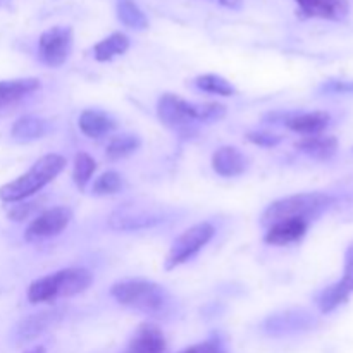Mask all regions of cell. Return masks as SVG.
Masks as SVG:
<instances>
[{"mask_svg":"<svg viewBox=\"0 0 353 353\" xmlns=\"http://www.w3.org/2000/svg\"><path fill=\"white\" fill-rule=\"evenodd\" d=\"M157 114L162 124L172 130H190L193 123H214L226 116V107L223 103H193L165 93L159 99Z\"/></svg>","mask_w":353,"mask_h":353,"instance_id":"6da1fadb","label":"cell"},{"mask_svg":"<svg viewBox=\"0 0 353 353\" xmlns=\"http://www.w3.org/2000/svg\"><path fill=\"white\" fill-rule=\"evenodd\" d=\"M65 168V159L57 154H48L38 159L33 168L21 174L14 181L7 183L0 188V200L7 203H17L26 200L28 196L40 192L43 186L54 181Z\"/></svg>","mask_w":353,"mask_h":353,"instance_id":"7a4b0ae2","label":"cell"},{"mask_svg":"<svg viewBox=\"0 0 353 353\" xmlns=\"http://www.w3.org/2000/svg\"><path fill=\"white\" fill-rule=\"evenodd\" d=\"M93 276L85 268H69L37 279L28 288V300L31 303L54 302L57 299H68L90 288Z\"/></svg>","mask_w":353,"mask_h":353,"instance_id":"3957f363","label":"cell"},{"mask_svg":"<svg viewBox=\"0 0 353 353\" xmlns=\"http://www.w3.org/2000/svg\"><path fill=\"white\" fill-rule=\"evenodd\" d=\"M331 205H333V196L326 195V193H296V195L272 202L262 214L261 224L269 228L271 224L286 219H305L310 223Z\"/></svg>","mask_w":353,"mask_h":353,"instance_id":"277c9868","label":"cell"},{"mask_svg":"<svg viewBox=\"0 0 353 353\" xmlns=\"http://www.w3.org/2000/svg\"><path fill=\"white\" fill-rule=\"evenodd\" d=\"M110 295L121 305L141 310L147 314H157L165 309L169 302V295L161 285L143 279H130L121 281L110 288Z\"/></svg>","mask_w":353,"mask_h":353,"instance_id":"5b68a950","label":"cell"},{"mask_svg":"<svg viewBox=\"0 0 353 353\" xmlns=\"http://www.w3.org/2000/svg\"><path fill=\"white\" fill-rule=\"evenodd\" d=\"M214 226L209 223H200L195 226L188 228L178 240L172 243L171 250H169L168 257H165L164 268L168 271H172L178 265L185 264L195 254H199L214 236Z\"/></svg>","mask_w":353,"mask_h":353,"instance_id":"8992f818","label":"cell"},{"mask_svg":"<svg viewBox=\"0 0 353 353\" xmlns=\"http://www.w3.org/2000/svg\"><path fill=\"white\" fill-rule=\"evenodd\" d=\"M41 61L50 68H59L68 61L72 50V30L68 26H54L41 33L38 40Z\"/></svg>","mask_w":353,"mask_h":353,"instance_id":"52a82bcc","label":"cell"},{"mask_svg":"<svg viewBox=\"0 0 353 353\" xmlns=\"http://www.w3.org/2000/svg\"><path fill=\"white\" fill-rule=\"evenodd\" d=\"M353 295V243L345 252V268L343 278L336 285L327 286L326 290L321 292L317 296V305L321 312L330 314L336 310L338 307L348 302V299Z\"/></svg>","mask_w":353,"mask_h":353,"instance_id":"ba28073f","label":"cell"},{"mask_svg":"<svg viewBox=\"0 0 353 353\" xmlns=\"http://www.w3.org/2000/svg\"><path fill=\"white\" fill-rule=\"evenodd\" d=\"M72 219V212L68 207H54L50 210H45L43 214L34 217L31 224L28 226L24 238L28 241L45 240L61 234L65 228L69 226Z\"/></svg>","mask_w":353,"mask_h":353,"instance_id":"9c48e42d","label":"cell"},{"mask_svg":"<svg viewBox=\"0 0 353 353\" xmlns=\"http://www.w3.org/2000/svg\"><path fill=\"white\" fill-rule=\"evenodd\" d=\"M62 317H64V309L41 310V312L31 314V316L24 317V319L19 321V324L14 327V333H12L14 343L24 345L37 340L38 336L47 333L50 327H54Z\"/></svg>","mask_w":353,"mask_h":353,"instance_id":"30bf717a","label":"cell"},{"mask_svg":"<svg viewBox=\"0 0 353 353\" xmlns=\"http://www.w3.org/2000/svg\"><path fill=\"white\" fill-rule=\"evenodd\" d=\"M309 221L305 219H286L279 221V223L271 224L268 228L264 241L274 247H285V245L296 243L305 236L307 230H309Z\"/></svg>","mask_w":353,"mask_h":353,"instance_id":"8fae6325","label":"cell"},{"mask_svg":"<svg viewBox=\"0 0 353 353\" xmlns=\"http://www.w3.org/2000/svg\"><path fill=\"white\" fill-rule=\"evenodd\" d=\"M124 353H165V336L159 326L145 323L138 326Z\"/></svg>","mask_w":353,"mask_h":353,"instance_id":"7c38bea8","label":"cell"},{"mask_svg":"<svg viewBox=\"0 0 353 353\" xmlns=\"http://www.w3.org/2000/svg\"><path fill=\"white\" fill-rule=\"evenodd\" d=\"M212 168L223 178H236L248 168V161L236 147H221L212 155Z\"/></svg>","mask_w":353,"mask_h":353,"instance_id":"4fadbf2b","label":"cell"},{"mask_svg":"<svg viewBox=\"0 0 353 353\" xmlns=\"http://www.w3.org/2000/svg\"><path fill=\"white\" fill-rule=\"evenodd\" d=\"M300 10L307 17H321V19L341 21L348 16L347 0H295Z\"/></svg>","mask_w":353,"mask_h":353,"instance_id":"5bb4252c","label":"cell"},{"mask_svg":"<svg viewBox=\"0 0 353 353\" xmlns=\"http://www.w3.org/2000/svg\"><path fill=\"white\" fill-rule=\"evenodd\" d=\"M331 123V116L323 110L317 112H290L286 117L285 124L288 130L295 131V133L307 134V137H314V134H321Z\"/></svg>","mask_w":353,"mask_h":353,"instance_id":"9a60e30c","label":"cell"},{"mask_svg":"<svg viewBox=\"0 0 353 353\" xmlns=\"http://www.w3.org/2000/svg\"><path fill=\"white\" fill-rule=\"evenodd\" d=\"M40 88V79L37 78H21L9 79V81H0V112L7 107L21 102L24 97L31 95Z\"/></svg>","mask_w":353,"mask_h":353,"instance_id":"2e32d148","label":"cell"},{"mask_svg":"<svg viewBox=\"0 0 353 353\" xmlns=\"http://www.w3.org/2000/svg\"><path fill=\"white\" fill-rule=\"evenodd\" d=\"M164 223V217L148 212H116L110 216L109 226L116 231H140Z\"/></svg>","mask_w":353,"mask_h":353,"instance_id":"e0dca14e","label":"cell"},{"mask_svg":"<svg viewBox=\"0 0 353 353\" xmlns=\"http://www.w3.org/2000/svg\"><path fill=\"white\" fill-rule=\"evenodd\" d=\"M48 131H50L48 121L37 116H23L12 124L10 137H12V140L19 141V143H30V141L43 138Z\"/></svg>","mask_w":353,"mask_h":353,"instance_id":"ac0fdd59","label":"cell"},{"mask_svg":"<svg viewBox=\"0 0 353 353\" xmlns=\"http://www.w3.org/2000/svg\"><path fill=\"white\" fill-rule=\"evenodd\" d=\"M295 148L317 161H330L338 152V140L334 137L314 134V137H305L296 141Z\"/></svg>","mask_w":353,"mask_h":353,"instance_id":"d6986e66","label":"cell"},{"mask_svg":"<svg viewBox=\"0 0 353 353\" xmlns=\"http://www.w3.org/2000/svg\"><path fill=\"white\" fill-rule=\"evenodd\" d=\"M79 130L88 138H102L116 130V121L102 110L88 109L79 116Z\"/></svg>","mask_w":353,"mask_h":353,"instance_id":"ffe728a7","label":"cell"},{"mask_svg":"<svg viewBox=\"0 0 353 353\" xmlns=\"http://www.w3.org/2000/svg\"><path fill=\"white\" fill-rule=\"evenodd\" d=\"M128 48H130V38L124 33H112L95 45L93 55H95L97 61L107 62L112 61L117 55H123Z\"/></svg>","mask_w":353,"mask_h":353,"instance_id":"44dd1931","label":"cell"},{"mask_svg":"<svg viewBox=\"0 0 353 353\" xmlns=\"http://www.w3.org/2000/svg\"><path fill=\"white\" fill-rule=\"evenodd\" d=\"M117 17L124 26L131 30H145L148 28V19L143 10L133 0H119L117 3Z\"/></svg>","mask_w":353,"mask_h":353,"instance_id":"7402d4cb","label":"cell"},{"mask_svg":"<svg viewBox=\"0 0 353 353\" xmlns=\"http://www.w3.org/2000/svg\"><path fill=\"white\" fill-rule=\"evenodd\" d=\"M140 145L141 141L137 134H119V137L110 138V141L107 143L105 154L112 161H117V159L128 157L133 152H137L140 148Z\"/></svg>","mask_w":353,"mask_h":353,"instance_id":"603a6c76","label":"cell"},{"mask_svg":"<svg viewBox=\"0 0 353 353\" xmlns=\"http://www.w3.org/2000/svg\"><path fill=\"white\" fill-rule=\"evenodd\" d=\"M195 85L199 86L200 90L207 93H214V95L221 97H231L234 95V86L228 81L226 78L219 74H202L195 79Z\"/></svg>","mask_w":353,"mask_h":353,"instance_id":"cb8c5ba5","label":"cell"},{"mask_svg":"<svg viewBox=\"0 0 353 353\" xmlns=\"http://www.w3.org/2000/svg\"><path fill=\"white\" fill-rule=\"evenodd\" d=\"M97 169V162L88 154L81 152L74 157V169H72V179L79 190H85L92 179L93 172Z\"/></svg>","mask_w":353,"mask_h":353,"instance_id":"d4e9b609","label":"cell"},{"mask_svg":"<svg viewBox=\"0 0 353 353\" xmlns=\"http://www.w3.org/2000/svg\"><path fill=\"white\" fill-rule=\"evenodd\" d=\"M307 319L303 316H276L272 319H269L265 323V331L271 334H283V333H290V331H299L302 327L307 326Z\"/></svg>","mask_w":353,"mask_h":353,"instance_id":"484cf974","label":"cell"},{"mask_svg":"<svg viewBox=\"0 0 353 353\" xmlns=\"http://www.w3.org/2000/svg\"><path fill=\"white\" fill-rule=\"evenodd\" d=\"M123 188V178H121L119 172L116 171H107L103 172L100 178H97V181L93 183L92 186V192L95 195H114L117 193L119 190Z\"/></svg>","mask_w":353,"mask_h":353,"instance_id":"4316f807","label":"cell"},{"mask_svg":"<svg viewBox=\"0 0 353 353\" xmlns=\"http://www.w3.org/2000/svg\"><path fill=\"white\" fill-rule=\"evenodd\" d=\"M321 93L327 95H353V81H343V79H331L321 86Z\"/></svg>","mask_w":353,"mask_h":353,"instance_id":"83f0119b","label":"cell"},{"mask_svg":"<svg viewBox=\"0 0 353 353\" xmlns=\"http://www.w3.org/2000/svg\"><path fill=\"white\" fill-rule=\"evenodd\" d=\"M247 140L250 141V143L259 145V147L271 148L281 143L283 137H279V134H272V133H264V131H252V133L247 134Z\"/></svg>","mask_w":353,"mask_h":353,"instance_id":"f1b7e54d","label":"cell"},{"mask_svg":"<svg viewBox=\"0 0 353 353\" xmlns=\"http://www.w3.org/2000/svg\"><path fill=\"white\" fill-rule=\"evenodd\" d=\"M179 353H226V350H224L223 343L214 338V340H207V341H202V343L193 345V347L186 348V350Z\"/></svg>","mask_w":353,"mask_h":353,"instance_id":"f546056e","label":"cell"},{"mask_svg":"<svg viewBox=\"0 0 353 353\" xmlns=\"http://www.w3.org/2000/svg\"><path fill=\"white\" fill-rule=\"evenodd\" d=\"M37 209V202L33 203H21V205H14L12 210H9V217L12 221H24L33 214Z\"/></svg>","mask_w":353,"mask_h":353,"instance_id":"4dcf8cb0","label":"cell"},{"mask_svg":"<svg viewBox=\"0 0 353 353\" xmlns=\"http://www.w3.org/2000/svg\"><path fill=\"white\" fill-rule=\"evenodd\" d=\"M26 353H45V348L43 347H37V348H33V350H30Z\"/></svg>","mask_w":353,"mask_h":353,"instance_id":"1f68e13d","label":"cell"}]
</instances>
